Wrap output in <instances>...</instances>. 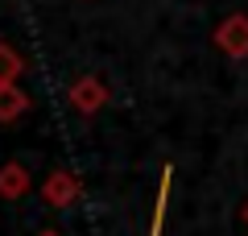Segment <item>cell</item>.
Returning a JSON list of instances; mask_svg holds the SVG:
<instances>
[{
    "mask_svg": "<svg viewBox=\"0 0 248 236\" xmlns=\"http://www.w3.org/2000/svg\"><path fill=\"white\" fill-rule=\"evenodd\" d=\"M215 46H219L228 58H248V17L244 13H232L219 21L215 29Z\"/></svg>",
    "mask_w": 248,
    "mask_h": 236,
    "instance_id": "obj_1",
    "label": "cell"
},
{
    "mask_svg": "<svg viewBox=\"0 0 248 236\" xmlns=\"http://www.w3.org/2000/svg\"><path fill=\"white\" fill-rule=\"evenodd\" d=\"M104 104H108V87H104V79H95V75L75 79V87H71V108H75V112L95 116Z\"/></svg>",
    "mask_w": 248,
    "mask_h": 236,
    "instance_id": "obj_2",
    "label": "cell"
},
{
    "mask_svg": "<svg viewBox=\"0 0 248 236\" xmlns=\"http://www.w3.org/2000/svg\"><path fill=\"white\" fill-rule=\"evenodd\" d=\"M79 195H83V186H79V178H75L71 170H54V174L42 183V199H46V207H71Z\"/></svg>",
    "mask_w": 248,
    "mask_h": 236,
    "instance_id": "obj_3",
    "label": "cell"
},
{
    "mask_svg": "<svg viewBox=\"0 0 248 236\" xmlns=\"http://www.w3.org/2000/svg\"><path fill=\"white\" fill-rule=\"evenodd\" d=\"M29 191V170L21 162H4L0 166V199H21Z\"/></svg>",
    "mask_w": 248,
    "mask_h": 236,
    "instance_id": "obj_4",
    "label": "cell"
},
{
    "mask_svg": "<svg viewBox=\"0 0 248 236\" xmlns=\"http://www.w3.org/2000/svg\"><path fill=\"white\" fill-rule=\"evenodd\" d=\"M25 112H29V96L17 87V83H4V87H0V124H13Z\"/></svg>",
    "mask_w": 248,
    "mask_h": 236,
    "instance_id": "obj_5",
    "label": "cell"
},
{
    "mask_svg": "<svg viewBox=\"0 0 248 236\" xmlns=\"http://www.w3.org/2000/svg\"><path fill=\"white\" fill-rule=\"evenodd\" d=\"M21 70H25V58H21L9 42H0V87H4V83H17Z\"/></svg>",
    "mask_w": 248,
    "mask_h": 236,
    "instance_id": "obj_6",
    "label": "cell"
},
{
    "mask_svg": "<svg viewBox=\"0 0 248 236\" xmlns=\"http://www.w3.org/2000/svg\"><path fill=\"white\" fill-rule=\"evenodd\" d=\"M37 236H58V232H50V228H46V232H37Z\"/></svg>",
    "mask_w": 248,
    "mask_h": 236,
    "instance_id": "obj_7",
    "label": "cell"
},
{
    "mask_svg": "<svg viewBox=\"0 0 248 236\" xmlns=\"http://www.w3.org/2000/svg\"><path fill=\"white\" fill-rule=\"evenodd\" d=\"M244 219H248V203H244Z\"/></svg>",
    "mask_w": 248,
    "mask_h": 236,
    "instance_id": "obj_8",
    "label": "cell"
}]
</instances>
